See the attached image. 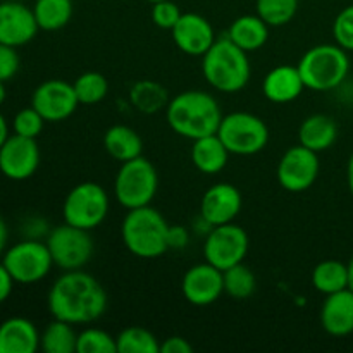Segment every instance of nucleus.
Here are the masks:
<instances>
[{
    "label": "nucleus",
    "instance_id": "f257e3e1",
    "mask_svg": "<svg viewBox=\"0 0 353 353\" xmlns=\"http://www.w3.org/2000/svg\"><path fill=\"white\" fill-rule=\"evenodd\" d=\"M47 305L54 319L78 326L92 324L105 314L109 296L105 288L88 272L65 271L48 290Z\"/></svg>",
    "mask_w": 353,
    "mask_h": 353
},
{
    "label": "nucleus",
    "instance_id": "f03ea898",
    "mask_svg": "<svg viewBox=\"0 0 353 353\" xmlns=\"http://www.w3.org/2000/svg\"><path fill=\"white\" fill-rule=\"evenodd\" d=\"M165 119L176 134L188 140L216 134L223 121V110L216 97L202 90H186L169 100Z\"/></svg>",
    "mask_w": 353,
    "mask_h": 353
},
{
    "label": "nucleus",
    "instance_id": "7ed1b4c3",
    "mask_svg": "<svg viewBox=\"0 0 353 353\" xmlns=\"http://www.w3.org/2000/svg\"><path fill=\"white\" fill-rule=\"evenodd\" d=\"M202 72L207 83L217 92H241L252 74L248 54L228 37L219 38L202 57Z\"/></svg>",
    "mask_w": 353,
    "mask_h": 353
},
{
    "label": "nucleus",
    "instance_id": "20e7f679",
    "mask_svg": "<svg viewBox=\"0 0 353 353\" xmlns=\"http://www.w3.org/2000/svg\"><path fill=\"white\" fill-rule=\"evenodd\" d=\"M169 224L152 205L130 209L121 223V238L130 254L140 259H157L168 248Z\"/></svg>",
    "mask_w": 353,
    "mask_h": 353
},
{
    "label": "nucleus",
    "instance_id": "39448f33",
    "mask_svg": "<svg viewBox=\"0 0 353 353\" xmlns=\"http://www.w3.org/2000/svg\"><path fill=\"white\" fill-rule=\"evenodd\" d=\"M296 68L307 90L331 92L347 79L350 72V57L338 43H321L309 48Z\"/></svg>",
    "mask_w": 353,
    "mask_h": 353
},
{
    "label": "nucleus",
    "instance_id": "423d86ee",
    "mask_svg": "<svg viewBox=\"0 0 353 353\" xmlns=\"http://www.w3.org/2000/svg\"><path fill=\"white\" fill-rule=\"evenodd\" d=\"M157 190V169L143 155L123 162L114 179V196L126 210L150 205Z\"/></svg>",
    "mask_w": 353,
    "mask_h": 353
},
{
    "label": "nucleus",
    "instance_id": "0eeeda50",
    "mask_svg": "<svg viewBox=\"0 0 353 353\" xmlns=\"http://www.w3.org/2000/svg\"><path fill=\"white\" fill-rule=\"evenodd\" d=\"M110 202L105 188L99 183L85 181L71 188L62 203L64 223L81 230H95L109 216Z\"/></svg>",
    "mask_w": 353,
    "mask_h": 353
},
{
    "label": "nucleus",
    "instance_id": "6e6552de",
    "mask_svg": "<svg viewBox=\"0 0 353 353\" xmlns=\"http://www.w3.org/2000/svg\"><path fill=\"white\" fill-rule=\"evenodd\" d=\"M217 137L233 155H255L269 143V128L259 116L250 112H231L223 116Z\"/></svg>",
    "mask_w": 353,
    "mask_h": 353
},
{
    "label": "nucleus",
    "instance_id": "1a4fd4ad",
    "mask_svg": "<svg viewBox=\"0 0 353 353\" xmlns=\"http://www.w3.org/2000/svg\"><path fill=\"white\" fill-rule=\"evenodd\" d=\"M45 243L50 250L54 265L64 271L83 269L95 254V241L90 231L71 226L68 223L55 226L48 233Z\"/></svg>",
    "mask_w": 353,
    "mask_h": 353
},
{
    "label": "nucleus",
    "instance_id": "9d476101",
    "mask_svg": "<svg viewBox=\"0 0 353 353\" xmlns=\"http://www.w3.org/2000/svg\"><path fill=\"white\" fill-rule=\"evenodd\" d=\"M2 262L19 285H34L47 278L54 268L47 243H41L37 238L12 245L3 254Z\"/></svg>",
    "mask_w": 353,
    "mask_h": 353
},
{
    "label": "nucleus",
    "instance_id": "9b49d317",
    "mask_svg": "<svg viewBox=\"0 0 353 353\" xmlns=\"http://www.w3.org/2000/svg\"><path fill=\"white\" fill-rule=\"evenodd\" d=\"M250 248V238L247 231L234 223L212 226L205 234L203 243V257L214 268L226 271L233 265L245 261Z\"/></svg>",
    "mask_w": 353,
    "mask_h": 353
},
{
    "label": "nucleus",
    "instance_id": "f8f14e48",
    "mask_svg": "<svg viewBox=\"0 0 353 353\" xmlns=\"http://www.w3.org/2000/svg\"><path fill=\"white\" fill-rule=\"evenodd\" d=\"M317 152L303 145H295L281 155L278 164V181L283 190L290 193H302L312 188L319 176Z\"/></svg>",
    "mask_w": 353,
    "mask_h": 353
},
{
    "label": "nucleus",
    "instance_id": "ddd939ff",
    "mask_svg": "<svg viewBox=\"0 0 353 353\" xmlns=\"http://www.w3.org/2000/svg\"><path fill=\"white\" fill-rule=\"evenodd\" d=\"M31 105L41 114L47 123H61L74 114L79 100L72 83L64 79H47L34 88L31 95Z\"/></svg>",
    "mask_w": 353,
    "mask_h": 353
},
{
    "label": "nucleus",
    "instance_id": "4468645a",
    "mask_svg": "<svg viewBox=\"0 0 353 353\" xmlns=\"http://www.w3.org/2000/svg\"><path fill=\"white\" fill-rule=\"evenodd\" d=\"M40 168V148L34 138L14 133L0 147V172L12 181L30 179Z\"/></svg>",
    "mask_w": 353,
    "mask_h": 353
},
{
    "label": "nucleus",
    "instance_id": "2eb2a0df",
    "mask_svg": "<svg viewBox=\"0 0 353 353\" xmlns=\"http://www.w3.org/2000/svg\"><path fill=\"white\" fill-rule=\"evenodd\" d=\"M183 296L195 307H207L216 303L224 293L223 271L209 262L195 264L185 272L181 281Z\"/></svg>",
    "mask_w": 353,
    "mask_h": 353
},
{
    "label": "nucleus",
    "instance_id": "dca6fc26",
    "mask_svg": "<svg viewBox=\"0 0 353 353\" xmlns=\"http://www.w3.org/2000/svg\"><path fill=\"white\" fill-rule=\"evenodd\" d=\"M243 207V196L240 190L231 183H216L210 186L200 202V214L210 226L234 223Z\"/></svg>",
    "mask_w": 353,
    "mask_h": 353
},
{
    "label": "nucleus",
    "instance_id": "f3484780",
    "mask_svg": "<svg viewBox=\"0 0 353 353\" xmlns=\"http://www.w3.org/2000/svg\"><path fill=\"white\" fill-rule=\"evenodd\" d=\"M38 30L33 9L14 0L0 2V43L23 47L37 37Z\"/></svg>",
    "mask_w": 353,
    "mask_h": 353
},
{
    "label": "nucleus",
    "instance_id": "a211bd4d",
    "mask_svg": "<svg viewBox=\"0 0 353 353\" xmlns=\"http://www.w3.org/2000/svg\"><path fill=\"white\" fill-rule=\"evenodd\" d=\"M176 47L192 57H203L216 41V33L207 17L195 12L181 14L176 26L171 30Z\"/></svg>",
    "mask_w": 353,
    "mask_h": 353
},
{
    "label": "nucleus",
    "instance_id": "6ab92c4d",
    "mask_svg": "<svg viewBox=\"0 0 353 353\" xmlns=\"http://www.w3.org/2000/svg\"><path fill=\"white\" fill-rule=\"evenodd\" d=\"M321 326L331 336H348L353 333V292L345 288L331 293L321 307Z\"/></svg>",
    "mask_w": 353,
    "mask_h": 353
},
{
    "label": "nucleus",
    "instance_id": "aec40b11",
    "mask_svg": "<svg viewBox=\"0 0 353 353\" xmlns=\"http://www.w3.org/2000/svg\"><path fill=\"white\" fill-rule=\"evenodd\" d=\"M305 90L296 65L281 64L272 68L262 81L264 97L272 103H290L299 99Z\"/></svg>",
    "mask_w": 353,
    "mask_h": 353
},
{
    "label": "nucleus",
    "instance_id": "412c9836",
    "mask_svg": "<svg viewBox=\"0 0 353 353\" xmlns=\"http://www.w3.org/2000/svg\"><path fill=\"white\" fill-rule=\"evenodd\" d=\"M40 333L26 317H10L0 324V353H34Z\"/></svg>",
    "mask_w": 353,
    "mask_h": 353
},
{
    "label": "nucleus",
    "instance_id": "4be33fe9",
    "mask_svg": "<svg viewBox=\"0 0 353 353\" xmlns=\"http://www.w3.org/2000/svg\"><path fill=\"white\" fill-rule=\"evenodd\" d=\"M338 140V124L327 114H312L305 117L300 124L299 141L309 150L321 152L330 150Z\"/></svg>",
    "mask_w": 353,
    "mask_h": 353
},
{
    "label": "nucleus",
    "instance_id": "5701e85b",
    "mask_svg": "<svg viewBox=\"0 0 353 353\" xmlns=\"http://www.w3.org/2000/svg\"><path fill=\"white\" fill-rule=\"evenodd\" d=\"M269 24L259 14H245L231 23L226 37L247 54L257 52L268 43Z\"/></svg>",
    "mask_w": 353,
    "mask_h": 353
},
{
    "label": "nucleus",
    "instance_id": "b1692460",
    "mask_svg": "<svg viewBox=\"0 0 353 353\" xmlns=\"http://www.w3.org/2000/svg\"><path fill=\"white\" fill-rule=\"evenodd\" d=\"M190 155H192V162L196 171L203 174H219L226 168L231 154L216 133L193 140Z\"/></svg>",
    "mask_w": 353,
    "mask_h": 353
},
{
    "label": "nucleus",
    "instance_id": "393cba45",
    "mask_svg": "<svg viewBox=\"0 0 353 353\" xmlns=\"http://www.w3.org/2000/svg\"><path fill=\"white\" fill-rule=\"evenodd\" d=\"M103 148L114 161L123 164L131 159L140 157L143 152V141L133 128L126 124H116L103 134Z\"/></svg>",
    "mask_w": 353,
    "mask_h": 353
},
{
    "label": "nucleus",
    "instance_id": "a878e982",
    "mask_svg": "<svg viewBox=\"0 0 353 353\" xmlns=\"http://www.w3.org/2000/svg\"><path fill=\"white\" fill-rule=\"evenodd\" d=\"M169 95L165 86L154 79H140L130 90V102L138 112L157 114L164 110L169 103Z\"/></svg>",
    "mask_w": 353,
    "mask_h": 353
},
{
    "label": "nucleus",
    "instance_id": "bb28decb",
    "mask_svg": "<svg viewBox=\"0 0 353 353\" xmlns=\"http://www.w3.org/2000/svg\"><path fill=\"white\" fill-rule=\"evenodd\" d=\"M312 286L323 295L348 288V265L336 259L319 262L312 271Z\"/></svg>",
    "mask_w": 353,
    "mask_h": 353
},
{
    "label": "nucleus",
    "instance_id": "cd10ccee",
    "mask_svg": "<svg viewBox=\"0 0 353 353\" xmlns=\"http://www.w3.org/2000/svg\"><path fill=\"white\" fill-rule=\"evenodd\" d=\"M72 0H37L33 6L34 19L43 31H59L72 17Z\"/></svg>",
    "mask_w": 353,
    "mask_h": 353
},
{
    "label": "nucleus",
    "instance_id": "c85d7f7f",
    "mask_svg": "<svg viewBox=\"0 0 353 353\" xmlns=\"http://www.w3.org/2000/svg\"><path fill=\"white\" fill-rule=\"evenodd\" d=\"M78 333L65 321L54 319L40 334V348L45 353H76Z\"/></svg>",
    "mask_w": 353,
    "mask_h": 353
},
{
    "label": "nucleus",
    "instance_id": "c756f323",
    "mask_svg": "<svg viewBox=\"0 0 353 353\" xmlns=\"http://www.w3.org/2000/svg\"><path fill=\"white\" fill-rule=\"evenodd\" d=\"M117 353H161V341L141 326H130L116 336Z\"/></svg>",
    "mask_w": 353,
    "mask_h": 353
},
{
    "label": "nucleus",
    "instance_id": "7c9ffc66",
    "mask_svg": "<svg viewBox=\"0 0 353 353\" xmlns=\"http://www.w3.org/2000/svg\"><path fill=\"white\" fill-rule=\"evenodd\" d=\"M224 279V293L234 300H247L254 295L257 288V278L252 272L250 268L241 262L233 268L223 271Z\"/></svg>",
    "mask_w": 353,
    "mask_h": 353
},
{
    "label": "nucleus",
    "instance_id": "2f4dec72",
    "mask_svg": "<svg viewBox=\"0 0 353 353\" xmlns=\"http://www.w3.org/2000/svg\"><path fill=\"white\" fill-rule=\"evenodd\" d=\"M79 105H95L100 103L109 93V81L102 72L86 71L79 74L72 83Z\"/></svg>",
    "mask_w": 353,
    "mask_h": 353
},
{
    "label": "nucleus",
    "instance_id": "473e14b6",
    "mask_svg": "<svg viewBox=\"0 0 353 353\" xmlns=\"http://www.w3.org/2000/svg\"><path fill=\"white\" fill-rule=\"evenodd\" d=\"M300 0H255V14L271 28H281L296 16Z\"/></svg>",
    "mask_w": 353,
    "mask_h": 353
},
{
    "label": "nucleus",
    "instance_id": "72a5a7b5",
    "mask_svg": "<svg viewBox=\"0 0 353 353\" xmlns=\"http://www.w3.org/2000/svg\"><path fill=\"white\" fill-rule=\"evenodd\" d=\"M76 353H117L116 338L99 327H86L78 333Z\"/></svg>",
    "mask_w": 353,
    "mask_h": 353
},
{
    "label": "nucleus",
    "instance_id": "f704fd0d",
    "mask_svg": "<svg viewBox=\"0 0 353 353\" xmlns=\"http://www.w3.org/2000/svg\"><path fill=\"white\" fill-rule=\"evenodd\" d=\"M45 123H47V121H45L43 117H41V114L31 105L26 107V109H21L19 112L14 116L12 130L14 133L19 134V137L34 138V140H37V138L40 137L41 131H43Z\"/></svg>",
    "mask_w": 353,
    "mask_h": 353
},
{
    "label": "nucleus",
    "instance_id": "c9c22d12",
    "mask_svg": "<svg viewBox=\"0 0 353 353\" xmlns=\"http://www.w3.org/2000/svg\"><path fill=\"white\" fill-rule=\"evenodd\" d=\"M334 41L347 52H353V3L338 12L333 23Z\"/></svg>",
    "mask_w": 353,
    "mask_h": 353
},
{
    "label": "nucleus",
    "instance_id": "e433bc0d",
    "mask_svg": "<svg viewBox=\"0 0 353 353\" xmlns=\"http://www.w3.org/2000/svg\"><path fill=\"white\" fill-rule=\"evenodd\" d=\"M181 14L183 12L179 6L172 2V0H164V2H157L152 6V21L161 30L171 31L179 21Z\"/></svg>",
    "mask_w": 353,
    "mask_h": 353
},
{
    "label": "nucleus",
    "instance_id": "4c0bfd02",
    "mask_svg": "<svg viewBox=\"0 0 353 353\" xmlns=\"http://www.w3.org/2000/svg\"><path fill=\"white\" fill-rule=\"evenodd\" d=\"M21 65L19 54L14 47L0 43V81H9L17 74Z\"/></svg>",
    "mask_w": 353,
    "mask_h": 353
},
{
    "label": "nucleus",
    "instance_id": "58836bf2",
    "mask_svg": "<svg viewBox=\"0 0 353 353\" xmlns=\"http://www.w3.org/2000/svg\"><path fill=\"white\" fill-rule=\"evenodd\" d=\"M190 230L186 226H171L168 230V248L171 250H183L190 243Z\"/></svg>",
    "mask_w": 353,
    "mask_h": 353
},
{
    "label": "nucleus",
    "instance_id": "ea45409f",
    "mask_svg": "<svg viewBox=\"0 0 353 353\" xmlns=\"http://www.w3.org/2000/svg\"><path fill=\"white\" fill-rule=\"evenodd\" d=\"M193 347L186 338L169 336L161 343V353H192Z\"/></svg>",
    "mask_w": 353,
    "mask_h": 353
},
{
    "label": "nucleus",
    "instance_id": "a19ab883",
    "mask_svg": "<svg viewBox=\"0 0 353 353\" xmlns=\"http://www.w3.org/2000/svg\"><path fill=\"white\" fill-rule=\"evenodd\" d=\"M14 278L10 276V272L7 271V268L3 265V262H0V303L6 302L10 296L14 288Z\"/></svg>",
    "mask_w": 353,
    "mask_h": 353
},
{
    "label": "nucleus",
    "instance_id": "79ce46f5",
    "mask_svg": "<svg viewBox=\"0 0 353 353\" xmlns=\"http://www.w3.org/2000/svg\"><path fill=\"white\" fill-rule=\"evenodd\" d=\"M7 240H9V230H7L6 221H3L2 216H0V255L6 252Z\"/></svg>",
    "mask_w": 353,
    "mask_h": 353
},
{
    "label": "nucleus",
    "instance_id": "37998d69",
    "mask_svg": "<svg viewBox=\"0 0 353 353\" xmlns=\"http://www.w3.org/2000/svg\"><path fill=\"white\" fill-rule=\"evenodd\" d=\"M9 137H10V134H9V124H7L6 117L0 114V147L6 143L7 138H9Z\"/></svg>",
    "mask_w": 353,
    "mask_h": 353
},
{
    "label": "nucleus",
    "instance_id": "c03bdc74",
    "mask_svg": "<svg viewBox=\"0 0 353 353\" xmlns=\"http://www.w3.org/2000/svg\"><path fill=\"white\" fill-rule=\"evenodd\" d=\"M347 183H348V190H350L352 196H353V152L348 159V165H347Z\"/></svg>",
    "mask_w": 353,
    "mask_h": 353
},
{
    "label": "nucleus",
    "instance_id": "a18cd8bd",
    "mask_svg": "<svg viewBox=\"0 0 353 353\" xmlns=\"http://www.w3.org/2000/svg\"><path fill=\"white\" fill-rule=\"evenodd\" d=\"M348 288L353 292V257L350 259V262H348Z\"/></svg>",
    "mask_w": 353,
    "mask_h": 353
},
{
    "label": "nucleus",
    "instance_id": "49530a36",
    "mask_svg": "<svg viewBox=\"0 0 353 353\" xmlns=\"http://www.w3.org/2000/svg\"><path fill=\"white\" fill-rule=\"evenodd\" d=\"M6 99H7L6 85H3V81H0V105H2V103L6 102Z\"/></svg>",
    "mask_w": 353,
    "mask_h": 353
},
{
    "label": "nucleus",
    "instance_id": "de8ad7c7",
    "mask_svg": "<svg viewBox=\"0 0 353 353\" xmlns=\"http://www.w3.org/2000/svg\"><path fill=\"white\" fill-rule=\"evenodd\" d=\"M145 2H148V3H152V6H154V3H157V2H164V0H145Z\"/></svg>",
    "mask_w": 353,
    "mask_h": 353
}]
</instances>
